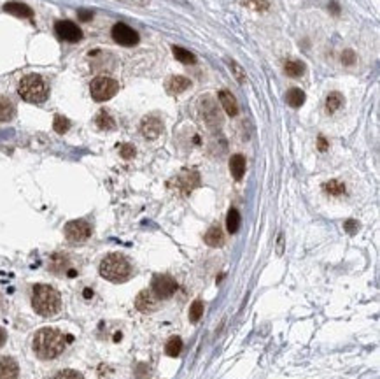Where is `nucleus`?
I'll use <instances>...</instances> for the list:
<instances>
[{
  "label": "nucleus",
  "mask_w": 380,
  "mask_h": 379,
  "mask_svg": "<svg viewBox=\"0 0 380 379\" xmlns=\"http://www.w3.org/2000/svg\"><path fill=\"white\" fill-rule=\"evenodd\" d=\"M226 228L229 234H237L240 228V212L237 209H229L226 216Z\"/></svg>",
  "instance_id": "nucleus-27"
},
{
  "label": "nucleus",
  "mask_w": 380,
  "mask_h": 379,
  "mask_svg": "<svg viewBox=\"0 0 380 379\" xmlns=\"http://www.w3.org/2000/svg\"><path fill=\"white\" fill-rule=\"evenodd\" d=\"M95 123H97V127L100 130H112V128H116V119L111 116V112L102 109L97 114V118H95Z\"/></svg>",
  "instance_id": "nucleus-23"
},
{
  "label": "nucleus",
  "mask_w": 380,
  "mask_h": 379,
  "mask_svg": "<svg viewBox=\"0 0 380 379\" xmlns=\"http://www.w3.org/2000/svg\"><path fill=\"white\" fill-rule=\"evenodd\" d=\"M181 351H182V341L179 337H172L165 346V353L168 356H179Z\"/></svg>",
  "instance_id": "nucleus-28"
},
{
  "label": "nucleus",
  "mask_w": 380,
  "mask_h": 379,
  "mask_svg": "<svg viewBox=\"0 0 380 379\" xmlns=\"http://www.w3.org/2000/svg\"><path fill=\"white\" fill-rule=\"evenodd\" d=\"M177 290V283L170 276H154L153 279V291L158 298H170Z\"/></svg>",
  "instance_id": "nucleus-11"
},
{
  "label": "nucleus",
  "mask_w": 380,
  "mask_h": 379,
  "mask_svg": "<svg viewBox=\"0 0 380 379\" xmlns=\"http://www.w3.org/2000/svg\"><path fill=\"white\" fill-rule=\"evenodd\" d=\"M54 379H85V377L79 372H76V370H61Z\"/></svg>",
  "instance_id": "nucleus-35"
},
{
  "label": "nucleus",
  "mask_w": 380,
  "mask_h": 379,
  "mask_svg": "<svg viewBox=\"0 0 380 379\" xmlns=\"http://www.w3.org/2000/svg\"><path fill=\"white\" fill-rule=\"evenodd\" d=\"M202 316H203V304L202 301H195L193 306L189 307V322L198 323Z\"/></svg>",
  "instance_id": "nucleus-30"
},
{
  "label": "nucleus",
  "mask_w": 380,
  "mask_h": 379,
  "mask_svg": "<svg viewBox=\"0 0 380 379\" xmlns=\"http://www.w3.org/2000/svg\"><path fill=\"white\" fill-rule=\"evenodd\" d=\"M229 172L235 181H240L245 174V156L244 155H233L229 158Z\"/></svg>",
  "instance_id": "nucleus-18"
},
{
  "label": "nucleus",
  "mask_w": 380,
  "mask_h": 379,
  "mask_svg": "<svg viewBox=\"0 0 380 379\" xmlns=\"http://www.w3.org/2000/svg\"><path fill=\"white\" fill-rule=\"evenodd\" d=\"M191 86V81L184 76H172L168 77L166 81L165 88L170 95H179V93H184V91Z\"/></svg>",
  "instance_id": "nucleus-15"
},
{
  "label": "nucleus",
  "mask_w": 380,
  "mask_h": 379,
  "mask_svg": "<svg viewBox=\"0 0 380 379\" xmlns=\"http://www.w3.org/2000/svg\"><path fill=\"white\" fill-rule=\"evenodd\" d=\"M135 307L142 312H153L158 307V301L149 290H142L135 298Z\"/></svg>",
  "instance_id": "nucleus-13"
},
{
  "label": "nucleus",
  "mask_w": 380,
  "mask_h": 379,
  "mask_svg": "<svg viewBox=\"0 0 380 379\" xmlns=\"http://www.w3.org/2000/svg\"><path fill=\"white\" fill-rule=\"evenodd\" d=\"M242 4H244L245 7H249V9L252 11H266L270 7V2L268 0H242Z\"/></svg>",
  "instance_id": "nucleus-32"
},
{
  "label": "nucleus",
  "mask_w": 380,
  "mask_h": 379,
  "mask_svg": "<svg viewBox=\"0 0 380 379\" xmlns=\"http://www.w3.org/2000/svg\"><path fill=\"white\" fill-rule=\"evenodd\" d=\"M163 130H165V127H163V119L160 118V116L149 114V116H144V118H142L140 132L145 139H149V141L158 139V137L163 134Z\"/></svg>",
  "instance_id": "nucleus-9"
},
{
  "label": "nucleus",
  "mask_w": 380,
  "mask_h": 379,
  "mask_svg": "<svg viewBox=\"0 0 380 379\" xmlns=\"http://www.w3.org/2000/svg\"><path fill=\"white\" fill-rule=\"evenodd\" d=\"M4 11L12 16H18V18H32L33 16V11L23 2H7L4 6Z\"/></svg>",
  "instance_id": "nucleus-17"
},
{
  "label": "nucleus",
  "mask_w": 380,
  "mask_h": 379,
  "mask_svg": "<svg viewBox=\"0 0 380 379\" xmlns=\"http://www.w3.org/2000/svg\"><path fill=\"white\" fill-rule=\"evenodd\" d=\"M119 2L130 4V6H135V7H147L149 4H151V0H119Z\"/></svg>",
  "instance_id": "nucleus-37"
},
{
  "label": "nucleus",
  "mask_w": 380,
  "mask_h": 379,
  "mask_svg": "<svg viewBox=\"0 0 380 379\" xmlns=\"http://www.w3.org/2000/svg\"><path fill=\"white\" fill-rule=\"evenodd\" d=\"M119 153H121V156H123L124 160H130V158L135 156V146L128 144V143L121 144L119 146Z\"/></svg>",
  "instance_id": "nucleus-34"
},
{
  "label": "nucleus",
  "mask_w": 380,
  "mask_h": 379,
  "mask_svg": "<svg viewBox=\"0 0 380 379\" xmlns=\"http://www.w3.org/2000/svg\"><path fill=\"white\" fill-rule=\"evenodd\" d=\"M16 114V107L11 98L0 97V122H11Z\"/></svg>",
  "instance_id": "nucleus-21"
},
{
  "label": "nucleus",
  "mask_w": 380,
  "mask_h": 379,
  "mask_svg": "<svg viewBox=\"0 0 380 379\" xmlns=\"http://www.w3.org/2000/svg\"><path fill=\"white\" fill-rule=\"evenodd\" d=\"M342 106H344V97H342V93H338V91H333V93H329L328 97H326V111H328L329 114L336 112Z\"/></svg>",
  "instance_id": "nucleus-25"
},
{
  "label": "nucleus",
  "mask_w": 380,
  "mask_h": 379,
  "mask_svg": "<svg viewBox=\"0 0 380 379\" xmlns=\"http://www.w3.org/2000/svg\"><path fill=\"white\" fill-rule=\"evenodd\" d=\"M224 64L228 65L229 72H231V76L235 77V81L239 83V85H245L247 83V76H245V70L244 67L239 64L237 60H233V58H224Z\"/></svg>",
  "instance_id": "nucleus-19"
},
{
  "label": "nucleus",
  "mask_w": 380,
  "mask_h": 379,
  "mask_svg": "<svg viewBox=\"0 0 380 379\" xmlns=\"http://www.w3.org/2000/svg\"><path fill=\"white\" fill-rule=\"evenodd\" d=\"M91 235V225L85 220H74L65 225V237L70 243H85Z\"/></svg>",
  "instance_id": "nucleus-7"
},
{
  "label": "nucleus",
  "mask_w": 380,
  "mask_h": 379,
  "mask_svg": "<svg viewBox=\"0 0 380 379\" xmlns=\"http://www.w3.org/2000/svg\"><path fill=\"white\" fill-rule=\"evenodd\" d=\"M77 14H79V19H81V22H88V19L93 18V12L91 11H79Z\"/></svg>",
  "instance_id": "nucleus-38"
},
{
  "label": "nucleus",
  "mask_w": 380,
  "mask_h": 379,
  "mask_svg": "<svg viewBox=\"0 0 380 379\" xmlns=\"http://www.w3.org/2000/svg\"><path fill=\"white\" fill-rule=\"evenodd\" d=\"M32 306L40 316H54L61 309V297L53 286L35 285L32 295Z\"/></svg>",
  "instance_id": "nucleus-2"
},
{
  "label": "nucleus",
  "mask_w": 380,
  "mask_h": 379,
  "mask_svg": "<svg viewBox=\"0 0 380 379\" xmlns=\"http://www.w3.org/2000/svg\"><path fill=\"white\" fill-rule=\"evenodd\" d=\"M317 143H319V149H321V151H326V149H328V143H326V139H324L323 135L319 137V141H317Z\"/></svg>",
  "instance_id": "nucleus-41"
},
{
  "label": "nucleus",
  "mask_w": 380,
  "mask_h": 379,
  "mask_svg": "<svg viewBox=\"0 0 380 379\" xmlns=\"http://www.w3.org/2000/svg\"><path fill=\"white\" fill-rule=\"evenodd\" d=\"M172 53H174L175 60L181 62V64H184V65H193V64H196V56L189 51V49L181 48V46H174Z\"/></svg>",
  "instance_id": "nucleus-22"
},
{
  "label": "nucleus",
  "mask_w": 380,
  "mask_h": 379,
  "mask_svg": "<svg viewBox=\"0 0 380 379\" xmlns=\"http://www.w3.org/2000/svg\"><path fill=\"white\" fill-rule=\"evenodd\" d=\"M133 269L132 264L119 253L107 255L100 262V276L109 279L112 283H124L132 277Z\"/></svg>",
  "instance_id": "nucleus-3"
},
{
  "label": "nucleus",
  "mask_w": 380,
  "mask_h": 379,
  "mask_svg": "<svg viewBox=\"0 0 380 379\" xmlns=\"http://www.w3.org/2000/svg\"><path fill=\"white\" fill-rule=\"evenodd\" d=\"M67 337L54 328H43L33 337V351L43 360H53L64 353Z\"/></svg>",
  "instance_id": "nucleus-1"
},
{
  "label": "nucleus",
  "mask_w": 380,
  "mask_h": 379,
  "mask_svg": "<svg viewBox=\"0 0 380 379\" xmlns=\"http://www.w3.org/2000/svg\"><path fill=\"white\" fill-rule=\"evenodd\" d=\"M198 112H200V118L203 119V123H205L208 128H219L221 125H223L221 109H219V106H217V102L214 101V97H210V95L200 97Z\"/></svg>",
  "instance_id": "nucleus-5"
},
{
  "label": "nucleus",
  "mask_w": 380,
  "mask_h": 379,
  "mask_svg": "<svg viewBox=\"0 0 380 379\" xmlns=\"http://www.w3.org/2000/svg\"><path fill=\"white\" fill-rule=\"evenodd\" d=\"M67 258L64 256V255H54L53 258H51V270L53 272H61V270H65L67 269Z\"/></svg>",
  "instance_id": "nucleus-33"
},
{
  "label": "nucleus",
  "mask_w": 380,
  "mask_h": 379,
  "mask_svg": "<svg viewBox=\"0 0 380 379\" xmlns=\"http://www.w3.org/2000/svg\"><path fill=\"white\" fill-rule=\"evenodd\" d=\"M175 185L182 190V193H191L200 185V174L195 169H184L175 177Z\"/></svg>",
  "instance_id": "nucleus-12"
},
{
  "label": "nucleus",
  "mask_w": 380,
  "mask_h": 379,
  "mask_svg": "<svg viewBox=\"0 0 380 379\" xmlns=\"http://www.w3.org/2000/svg\"><path fill=\"white\" fill-rule=\"evenodd\" d=\"M119 90V83L116 79L109 77V76H98L91 81L90 85V91L91 97L97 102H105L109 98H112Z\"/></svg>",
  "instance_id": "nucleus-6"
},
{
  "label": "nucleus",
  "mask_w": 380,
  "mask_h": 379,
  "mask_svg": "<svg viewBox=\"0 0 380 379\" xmlns=\"http://www.w3.org/2000/svg\"><path fill=\"white\" fill-rule=\"evenodd\" d=\"M54 32L65 43H79L82 39V30L77 27L76 23L69 22V19H64V22H58L54 25Z\"/></svg>",
  "instance_id": "nucleus-10"
},
{
  "label": "nucleus",
  "mask_w": 380,
  "mask_h": 379,
  "mask_svg": "<svg viewBox=\"0 0 380 379\" xmlns=\"http://www.w3.org/2000/svg\"><path fill=\"white\" fill-rule=\"evenodd\" d=\"M18 93L25 102L43 104L49 95V86L46 79L39 74H27L19 81Z\"/></svg>",
  "instance_id": "nucleus-4"
},
{
  "label": "nucleus",
  "mask_w": 380,
  "mask_h": 379,
  "mask_svg": "<svg viewBox=\"0 0 380 379\" xmlns=\"http://www.w3.org/2000/svg\"><path fill=\"white\" fill-rule=\"evenodd\" d=\"M342 62H344L345 65H354V62H356V55H354V51H344V55H342Z\"/></svg>",
  "instance_id": "nucleus-36"
},
{
  "label": "nucleus",
  "mask_w": 380,
  "mask_h": 379,
  "mask_svg": "<svg viewBox=\"0 0 380 379\" xmlns=\"http://www.w3.org/2000/svg\"><path fill=\"white\" fill-rule=\"evenodd\" d=\"M345 228H347V230L350 232V234H354V230H356V228H357V223L354 222V220H349V222L345 223Z\"/></svg>",
  "instance_id": "nucleus-39"
},
{
  "label": "nucleus",
  "mask_w": 380,
  "mask_h": 379,
  "mask_svg": "<svg viewBox=\"0 0 380 379\" xmlns=\"http://www.w3.org/2000/svg\"><path fill=\"white\" fill-rule=\"evenodd\" d=\"M282 241H284V237L281 234V237H279V253H282Z\"/></svg>",
  "instance_id": "nucleus-42"
},
{
  "label": "nucleus",
  "mask_w": 380,
  "mask_h": 379,
  "mask_svg": "<svg viewBox=\"0 0 380 379\" xmlns=\"http://www.w3.org/2000/svg\"><path fill=\"white\" fill-rule=\"evenodd\" d=\"M53 128L58 132V134H67L70 128V122L69 118H65V116H54V123H53Z\"/></svg>",
  "instance_id": "nucleus-31"
},
{
  "label": "nucleus",
  "mask_w": 380,
  "mask_h": 379,
  "mask_svg": "<svg viewBox=\"0 0 380 379\" xmlns=\"http://www.w3.org/2000/svg\"><path fill=\"white\" fill-rule=\"evenodd\" d=\"M19 369L12 358H0V379H18Z\"/></svg>",
  "instance_id": "nucleus-16"
},
{
  "label": "nucleus",
  "mask_w": 380,
  "mask_h": 379,
  "mask_svg": "<svg viewBox=\"0 0 380 379\" xmlns=\"http://www.w3.org/2000/svg\"><path fill=\"white\" fill-rule=\"evenodd\" d=\"M324 190L328 191L329 195H335V197H338V195L345 193V185L342 181H338V179H331V181H328L324 185Z\"/></svg>",
  "instance_id": "nucleus-29"
},
{
  "label": "nucleus",
  "mask_w": 380,
  "mask_h": 379,
  "mask_svg": "<svg viewBox=\"0 0 380 379\" xmlns=\"http://www.w3.org/2000/svg\"><path fill=\"white\" fill-rule=\"evenodd\" d=\"M6 341H7V332L4 330L2 327H0V348H2V346L6 344Z\"/></svg>",
  "instance_id": "nucleus-40"
},
{
  "label": "nucleus",
  "mask_w": 380,
  "mask_h": 379,
  "mask_svg": "<svg viewBox=\"0 0 380 379\" xmlns=\"http://www.w3.org/2000/svg\"><path fill=\"white\" fill-rule=\"evenodd\" d=\"M111 35L119 46H126V48L137 46L140 41L139 34H137L132 27H128V25H124V23H116L111 30Z\"/></svg>",
  "instance_id": "nucleus-8"
},
{
  "label": "nucleus",
  "mask_w": 380,
  "mask_h": 379,
  "mask_svg": "<svg viewBox=\"0 0 380 379\" xmlns=\"http://www.w3.org/2000/svg\"><path fill=\"white\" fill-rule=\"evenodd\" d=\"M203 239H205V244L210 246V248H221V246L224 244V234H223V230H221L219 227H210V228H208Z\"/></svg>",
  "instance_id": "nucleus-20"
},
{
  "label": "nucleus",
  "mask_w": 380,
  "mask_h": 379,
  "mask_svg": "<svg viewBox=\"0 0 380 379\" xmlns=\"http://www.w3.org/2000/svg\"><path fill=\"white\" fill-rule=\"evenodd\" d=\"M284 70H286L287 76L291 77H300L305 74V65L298 60H287L286 65H284Z\"/></svg>",
  "instance_id": "nucleus-26"
},
{
  "label": "nucleus",
  "mask_w": 380,
  "mask_h": 379,
  "mask_svg": "<svg viewBox=\"0 0 380 379\" xmlns=\"http://www.w3.org/2000/svg\"><path fill=\"white\" fill-rule=\"evenodd\" d=\"M217 98H219V102H221V107L226 111V114L229 116L239 114V102H237L235 95H233L231 91L221 90L219 93H217Z\"/></svg>",
  "instance_id": "nucleus-14"
},
{
  "label": "nucleus",
  "mask_w": 380,
  "mask_h": 379,
  "mask_svg": "<svg viewBox=\"0 0 380 379\" xmlns=\"http://www.w3.org/2000/svg\"><path fill=\"white\" fill-rule=\"evenodd\" d=\"M305 91L300 90V88H291L289 91H287V97L286 101L287 104H289L291 107H294V109H298V107H302L305 104Z\"/></svg>",
  "instance_id": "nucleus-24"
}]
</instances>
